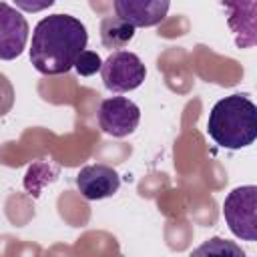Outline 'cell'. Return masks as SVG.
Here are the masks:
<instances>
[{
	"label": "cell",
	"instance_id": "ba28073f",
	"mask_svg": "<svg viewBox=\"0 0 257 257\" xmlns=\"http://www.w3.org/2000/svg\"><path fill=\"white\" fill-rule=\"evenodd\" d=\"M114 14L135 28L157 26L165 20L171 0H112Z\"/></svg>",
	"mask_w": 257,
	"mask_h": 257
},
{
	"label": "cell",
	"instance_id": "8992f818",
	"mask_svg": "<svg viewBox=\"0 0 257 257\" xmlns=\"http://www.w3.org/2000/svg\"><path fill=\"white\" fill-rule=\"evenodd\" d=\"M26 18L6 2H0V60H14L28 42Z\"/></svg>",
	"mask_w": 257,
	"mask_h": 257
},
{
	"label": "cell",
	"instance_id": "30bf717a",
	"mask_svg": "<svg viewBox=\"0 0 257 257\" xmlns=\"http://www.w3.org/2000/svg\"><path fill=\"white\" fill-rule=\"evenodd\" d=\"M135 36V26L120 20L118 16H106L100 22V42L104 48H124Z\"/></svg>",
	"mask_w": 257,
	"mask_h": 257
},
{
	"label": "cell",
	"instance_id": "8fae6325",
	"mask_svg": "<svg viewBox=\"0 0 257 257\" xmlns=\"http://www.w3.org/2000/svg\"><path fill=\"white\" fill-rule=\"evenodd\" d=\"M100 64H102L100 56H98L96 52L84 48V50L76 56L72 68H76V72H78L80 76H92V74H96V72L100 70Z\"/></svg>",
	"mask_w": 257,
	"mask_h": 257
},
{
	"label": "cell",
	"instance_id": "3957f363",
	"mask_svg": "<svg viewBox=\"0 0 257 257\" xmlns=\"http://www.w3.org/2000/svg\"><path fill=\"white\" fill-rule=\"evenodd\" d=\"M223 217L231 233L243 241H257V187L233 189L223 201Z\"/></svg>",
	"mask_w": 257,
	"mask_h": 257
},
{
	"label": "cell",
	"instance_id": "6da1fadb",
	"mask_svg": "<svg viewBox=\"0 0 257 257\" xmlns=\"http://www.w3.org/2000/svg\"><path fill=\"white\" fill-rule=\"evenodd\" d=\"M86 26L70 14H50L32 32L30 62L40 74H66L86 48Z\"/></svg>",
	"mask_w": 257,
	"mask_h": 257
},
{
	"label": "cell",
	"instance_id": "52a82bcc",
	"mask_svg": "<svg viewBox=\"0 0 257 257\" xmlns=\"http://www.w3.org/2000/svg\"><path fill=\"white\" fill-rule=\"evenodd\" d=\"M76 187L86 201H100L118 191L120 177L108 165H86L76 175Z\"/></svg>",
	"mask_w": 257,
	"mask_h": 257
},
{
	"label": "cell",
	"instance_id": "9c48e42d",
	"mask_svg": "<svg viewBox=\"0 0 257 257\" xmlns=\"http://www.w3.org/2000/svg\"><path fill=\"white\" fill-rule=\"evenodd\" d=\"M227 10V24L235 32L239 48L255 44V2L257 0H219Z\"/></svg>",
	"mask_w": 257,
	"mask_h": 257
},
{
	"label": "cell",
	"instance_id": "7c38bea8",
	"mask_svg": "<svg viewBox=\"0 0 257 257\" xmlns=\"http://www.w3.org/2000/svg\"><path fill=\"white\" fill-rule=\"evenodd\" d=\"M14 4L24 12H40L54 4V0H14Z\"/></svg>",
	"mask_w": 257,
	"mask_h": 257
},
{
	"label": "cell",
	"instance_id": "277c9868",
	"mask_svg": "<svg viewBox=\"0 0 257 257\" xmlns=\"http://www.w3.org/2000/svg\"><path fill=\"white\" fill-rule=\"evenodd\" d=\"M100 76L110 92H128L145 82L147 68L135 52L116 50L100 64Z\"/></svg>",
	"mask_w": 257,
	"mask_h": 257
},
{
	"label": "cell",
	"instance_id": "5b68a950",
	"mask_svg": "<svg viewBox=\"0 0 257 257\" xmlns=\"http://www.w3.org/2000/svg\"><path fill=\"white\" fill-rule=\"evenodd\" d=\"M139 120H141V108L124 96H110L100 102L98 124L106 135L114 139H122L135 133Z\"/></svg>",
	"mask_w": 257,
	"mask_h": 257
},
{
	"label": "cell",
	"instance_id": "7a4b0ae2",
	"mask_svg": "<svg viewBox=\"0 0 257 257\" xmlns=\"http://www.w3.org/2000/svg\"><path fill=\"white\" fill-rule=\"evenodd\" d=\"M207 135L223 149H245L257 139V106L247 94L217 100L209 112Z\"/></svg>",
	"mask_w": 257,
	"mask_h": 257
}]
</instances>
